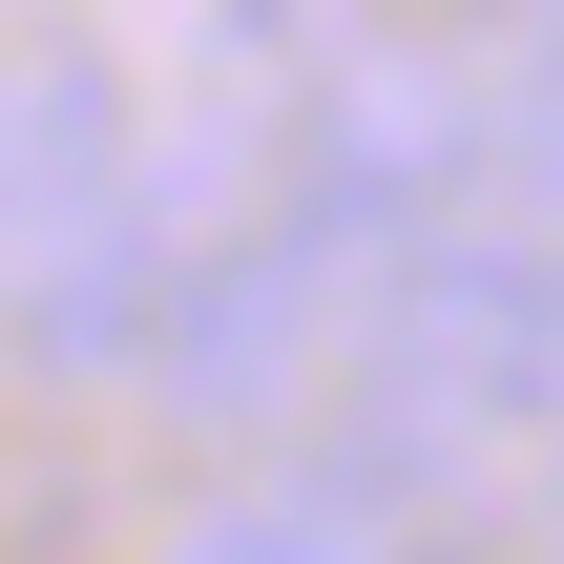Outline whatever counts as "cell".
I'll return each mask as SVG.
<instances>
[{
    "instance_id": "obj_1",
    "label": "cell",
    "mask_w": 564,
    "mask_h": 564,
    "mask_svg": "<svg viewBox=\"0 0 564 564\" xmlns=\"http://www.w3.org/2000/svg\"><path fill=\"white\" fill-rule=\"evenodd\" d=\"M356 314H377V272L314 230V209H209V251H188V293H167V335H147V419H188V440H272V419H335V377H356Z\"/></svg>"
},
{
    "instance_id": "obj_2",
    "label": "cell",
    "mask_w": 564,
    "mask_h": 564,
    "mask_svg": "<svg viewBox=\"0 0 564 564\" xmlns=\"http://www.w3.org/2000/svg\"><path fill=\"white\" fill-rule=\"evenodd\" d=\"M188 251H209V188L188 167H126L21 293H0V335H21V377H147V335H167V293H188Z\"/></svg>"
},
{
    "instance_id": "obj_3",
    "label": "cell",
    "mask_w": 564,
    "mask_h": 564,
    "mask_svg": "<svg viewBox=\"0 0 564 564\" xmlns=\"http://www.w3.org/2000/svg\"><path fill=\"white\" fill-rule=\"evenodd\" d=\"M126 167H147V105H126L84 42L0 63V293H21V272H42V251H63V230L126 188Z\"/></svg>"
},
{
    "instance_id": "obj_4",
    "label": "cell",
    "mask_w": 564,
    "mask_h": 564,
    "mask_svg": "<svg viewBox=\"0 0 564 564\" xmlns=\"http://www.w3.org/2000/svg\"><path fill=\"white\" fill-rule=\"evenodd\" d=\"M167 564H398V481H356L335 440L314 460H251L230 502H188Z\"/></svg>"
},
{
    "instance_id": "obj_5",
    "label": "cell",
    "mask_w": 564,
    "mask_h": 564,
    "mask_svg": "<svg viewBox=\"0 0 564 564\" xmlns=\"http://www.w3.org/2000/svg\"><path fill=\"white\" fill-rule=\"evenodd\" d=\"M502 209H564V0L502 21Z\"/></svg>"
},
{
    "instance_id": "obj_6",
    "label": "cell",
    "mask_w": 564,
    "mask_h": 564,
    "mask_svg": "<svg viewBox=\"0 0 564 564\" xmlns=\"http://www.w3.org/2000/svg\"><path fill=\"white\" fill-rule=\"evenodd\" d=\"M377 21H398V0H230V21H209V63H230V84H272V105H293V84H314V63H356V42H377Z\"/></svg>"
},
{
    "instance_id": "obj_7",
    "label": "cell",
    "mask_w": 564,
    "mask_h": 564,
    "mask_svg": "<svg viewBox=\"0 0 564 564\" xmlns=\"http://www.w3.org/2000/svg\"><path fill=\"white\" fill-rule=\"evenodd\" d=\"M544 419H564V209H544Z\"/></svg>"
}]
</instances>
